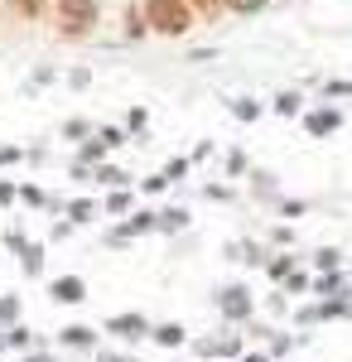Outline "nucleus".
Masks as SVG:
<instances>
[{"instance_id":"423d86ee","label":"nucleus","mask_w":352,"mask_h":362,"mask_svg":"<svg viewBox=\"0 0 352 362\" xmlns=\"http://www.w3.org/2000/svg\"><path fill=\"white\" fill-rule=\"evenodd\" d=\"M227 5H237V0H227Z\"/></svg>"},{"instance_id":"f257e3e1","label":"nucleus","mask_w":352,"mask_h":362,"mask_svg":"<svg viewBox=\"0 0 352 362\" xmlns=\"http://www.w3.org/2000/svg\"><path fill=\"white\" fill-rule=\"evenodd\" d=\"M49 20L58 39H92V29L102 25V0H54Z\"/></svg>"},{"instance_id":"7ed1b4c3","label":"nucleus","mask_w":352,"mask_h":362,"mask_svg":"<svg viewBox=\"0 0 352 362\" xmlns=\"http://www.w3.org/2000/svg\"><path fill=\"white\" fill-rule=\"evenodd\" d=\"M126 34H131V39H145V34H150V29H145V15H140V5L126 10Z\"/></svg>"},{"instance_id":"f03ea898","label":"nucleus","mask_w":352,"mask_h":362,"mask_svg":"<svg viewBox=\"0 0 352 362\" xmlns=\"http://www.w3.org/2000/svg\"><path fill=\"white\" fill-rule=\"evenodd\" d=\"M140 15H145V29L150 34H164V39H179L193 29V5L189 0H140Z\"/></svg>"},{"instance_id":"20e7f679","label":"nucleus","mask_w":352,"mask_h":362,"mask_svg":"<svg viewBox=\"0 0 352 362\" xmlns=\"http://www.w3.org/2000/svg\"><path fill=\"white\" fill-rule=\"evenodd\" d=\"M10 10H15L20 20H39V15H44V0H10Z\"/></svg>"},{"instance_id":"39448f33","label":"nucleus","mask_w":352,"mask_h":362,"mask_svg":"<svg viewBox=\"0 0 352 362\" xmlns=\"http://www.w3.org/2000/svg\"><path fill=\"white\" fill-rule=\"evenodd\" d=\"M193 5V15H222L227 10V0H189Z\"/></svg>"}]
</instances>
